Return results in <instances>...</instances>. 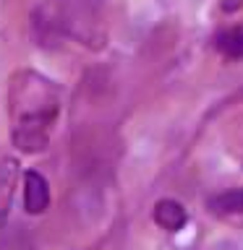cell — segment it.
Returning <instances> with one entry per match:
<instances>
[{"label": "cell", "mask_w": 243, "mask_h": 250, "mask_svg": "<svg viewBox=\"0 0 243 250\" xmlns=\"http://www.w3.org/2000/svg\"><path fill=\"white\" fill-rule=\"evenodd\" d=\"M21 86L29 94L31 107L16 109L19 120L13 128V144L21 151H39L50 138V128L55 123V112H58V97H55L52 86L34 73H26V83Z\"/></svg>", "instance_id": "obj_1"}, {"label": "cell", "mask_w": 243, "mask_h": 250, "mask_svg": "<svg viewBox=\"0 0 243 250\" xmlns=\"http://www.w3.org/2000/svg\"><path fill=\"white\" fill-rule=\"evenodd\" d=\"M24 206H26L29 214H42L50 206V185L34 169H29L24 175Z\"/></svg>", "instance_id": "obj_2"}, {"label": "cell", "mask_w": 243, "mask_h": 250, "mask_svg": "<svg viewBox=\"0 0 243 250\" xmlns=\"http://www.w3.org/2000/svg\"><path fill=\"white\" fill-rule=\"evenodd\" d=\"M186 219H188V214H186L183 203H178V201H172V198H162L154 206V222L160 224L162 229H168V232L183 229Z\"/></svg>", "instance_id": "obj_3"}, {"label": "cell", "mask_w": 243, "mask_h": 250, "mask_svg": "<svg viewBox=\"0 0 243 250\" xmlns=\"http://www.w3.org/2000/svg\"><path fill=\"white\" fill-rule=\"evenodd\" d=\"M209 208L215 214H243V188H233L227 193H219L209 201Z\"/></svg>", "instance_id": "obj_4"}, {"label": "cell", "mask_w": 243, "mask_h": 250, "mask_svg": "<svg viewBox=\"0 0 243 250\" xmlns=\"http://www.w3.org/2000/svg\"><path fill=\"white\" fill-rule=\"evenodd\" d=\"M219 52H225L227 58H243V31H227L217 39Z\"/></svg>", "instance_id": "obj_5"}, {"label": "cell", "mask_w": 243, "mask_h": 250, "mask_svg": "<svg viewBox=\"0 0 243 250\" xmlns=\"http://www.w3.org/2000/svg\"><path fill=\"white\" fill-rule=\"evenodd\" d=\"M241 5H243V0H222V11H225V13H233V11H238Z\"/></svg>", "instance_id": "obj_6"}]
</instances>
